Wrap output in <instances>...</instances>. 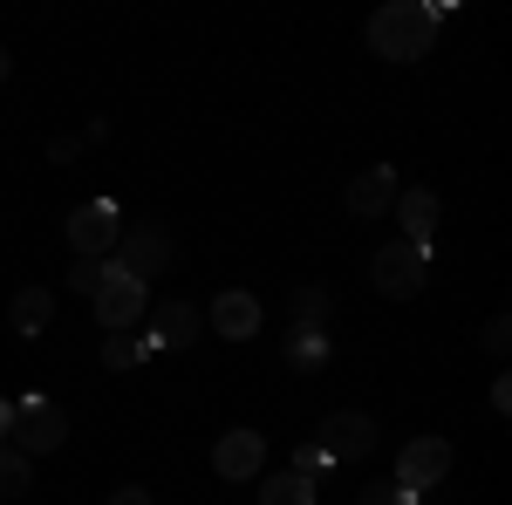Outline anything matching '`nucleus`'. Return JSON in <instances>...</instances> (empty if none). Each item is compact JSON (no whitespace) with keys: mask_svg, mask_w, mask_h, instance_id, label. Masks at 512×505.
I'll list each match as a JSON object with an SVG mask.
<instances>
[{"mask_svg":"<svg viewBox=\"0 0 512 505\" xmlns=\"http://www.w3.org/2000/svg\"><path fill=\"white\" fill-rule=\"evenodd\" d=\"M431 41H437L431 0H390L369 14V55H383V62H417V55H431Z\"/></svg>","mask_w":512,"mask_h":505,"instance_id":"1","label":"nucleus"},{"mask_svg":"<svg viewBox=\"0 0 512 505\" xmlns=\"http://www.w3.org/2000/svg\"><path fill=\"white\" fill-rule=\"evenodd\" d=\"M62 437H69L62 403H48V396H21V403H14V417H7V444H14L21 458H48V451H62Z\"/></svg>","mask_w":512,"mask_h":505,"instance_id":"2","label":"nucleus"},{"mask_svg":"<svg viewBox=\"0 0 512 505\" xmlns=\"http://www.w3.org/2000/svg\"><path fill=\"white\" fill-rule=\"evenodd\" d=\"M369 280H376L390 301H417V294H424V280H431V253H424V246H410V239H390V246H376Z\"/></svg>","mask_w":512,"mask_h":505,"instance_id":"3","label":"nucleus"},{"mask_svg":"<svg viewBox=\"0 0 512 505\" xmlns=\"http://www.w3.org/2000/svg\"><path fill=\"white\" fill-rule=\"evenodd\" d=\"M103 273H110V280L89 294V301H96V321H103L110 335H130V328L144 321V280H130L117 260H103Z\"/></svg>","mask_w":512,"mask_h":505,"instance_id":"4","label":"nucleus"},{"mask_svg":"<svg viewBox=\"0 0 512 505\" xmlns=\"http://www.w3.org/2000/svg\"><path fill=\"white\" fill-rule=\"evenodd\" d=\"M444 471H451V444H444V437H410V444H403V458H396V492L417 505Z\"/></svg>","mask_w":512,"mask_h":505,"instance_id":"5","label":"nucleus"},{"mask_svg":"<svg viewBox=\"0 0 512 505\" xmlns=\"http://www.w3.org/2000/svg\"><path fill=\"white\" fill-rule=\"evenodd\" d=\"M110 253H117V267L130 273V280H144V287H151V280L171 267V233H164V226H123Z\"/></svg>","mask_w":512,"mask_h":505,"instance_id":"6","label":"nucleus"},{"mask_svg":"<svg viewBox=\"0 0 512 505\" xmlns=\"http://www.w3.org/2000/svg\"><path fill=\"white\" fill-rule=\"evenodd\" d=\"M315 444L328 451V465H349V458H369L376 451V424L362 410H328L315 430Z\"/></svg>","mask_w":512,"mask_h":505,"instance_id":"7","label":"nucleus"},{"mask_svg":"<svg viewBox=\"0 0 512 505\" xmlns=\"http://www.w3.org/2000/svg\"><path fill=\"white\" fill-rule=\"evenodd\" d=\"M117 233H123V219H117L110 198H89V205L69 212V246H76L82 260H103V253L117 246Z\"/></svg>","mask_w":512,"mask_h":505,"instance_id":"8","label":"nucleus"},{"mask_svg":"<svg viewBox=\"0 0 512 505\" xmlns=\"http://www.w3.org/2000/svg\"><path fill=\"white\" fill-rule=\"evenodd\" d=\"M260 465H267V437L260 430H226L219 451H212V471L219 478H260Z\"/></svg>","mask_w":512,"mask_h":505,"instance_id":"9","label":"nucleus"},{"mask_svg":"<svg viewBox=\"0 0 512 505\" xmlns=\"http://www.w3.org/2000/svg\"><path fill=\"white\" fill-rule=\"evenodd\" d=\"M205 328L226 335V342H246V335L260 328V301H253L246 287H226V294L212 301V314H205Z\"/></svg>","mask_w":512,"mask_h":505,"instance_id":"10","label":"nucleus"},{"mask_svg":"<svg viewBox=\"0 0 512 505\" xmlns=\"http://www.w3.org/2000/svg\"><path fill=\"white\" fill-rule=\"evenodd\" d=\"M390 205H396V171L390 164H369V171L349 185V212L355 219H383Z\"/></svg>","mask_w":512,"mask_h":505,"instance_id":"11","label":"nucleus"},{"mask_svg":"<svg viewBox=\"0 0 512 505\" xmlns=\"http://www.w3.org/2000/svg\"><path fill=\"white\" fill-rule=\"evenodd\" d=\"M192 335H198V308L192 301H164V308H151V328H144L151 349H185Z\"/></svg>","mask_w":512,"mask_h":505,"instance_id":"12","label":"nucleus"},{"mask_svg":"<svg viewBox=\"0 0 512 505\" xmlns=\"http://www.w3.org/2000/svg\"><path fill=\"white\" fill-rule=\"evenodd\" d=\"M390 212L403 219V239L431 253V233H437V192H431V185H417V192H396Z\"/></svg>","mask_w":512,"mask_h":505,"instance_id":"13","label":"nucleus"},{"mask_svg":"<svg viewBox=\"0 0 512 505\" xmlns=\"http://www.w3.org/2000/svg\"><path fill=\"white\" fill-rule=\"evenodd\" d=\"M48 314H55V294H48V287H21V294H14V308H7V321H14V335H28V342H35L41 328H48Z\"/></svg>","mask_w":512,"mask_h":505,"instance_id":"14","label":"nucleus"},{"mask_svg":"<svg viewBox=\"0 0 512 505\" xmlns=\"http://www.w3.org/2000/svg\"><path fill=\"white\" fill-rule=\"evenodd\" d=\"M260 505H315V485L301 471H274V478H260Z\"/></svg>","mask_w":512,"mask_h":505,"instance_id":"15","label":"nucleus"},{"mask_svg":"<svg viewBox=\"0 0 512 505\" xmlns=\"http://www.w3.org/2000/svg\"><path fill=\"white\" fill-rule=\"evenodd\" d=\"M151 342H144V335H110V342H103V369H137V362H151Z\"/></svg>","mask_w":512,"mask_h":505,"instance_id":"16","label":"nucleus"},{"mask_svg":"<svg viewBox=\"0 0 512 505\" xmlns=\"http://www.w3.org/2000/svg\"><path fill=\"white\" fill-rule=\"evenodd\" d=\"M287 362H294V369H321V362H328V335H321V328H294Z\"/></svg>","mask_w":512,"mask_h":505,"instance_id":"17","label":"nucleus"},{"mask_svg":"<svg viewBox=\"0 0 512 505\" xmlns=\"http://www.w3.org/2000/svg\"><path fill=\"white\" fill-rule=\"evenodd\" d=\"M28 478H35L28 458H21L14 444H0V499H21V492H28Z\"/></svg>","mask_w":512,"mask_h":505,"instance_id":"18","label":"nucleus"},{"mask_svg":"<svg viewBox=\"0 0 512 505\" xmlns=\"http://www.w3.org/2000/svg\"><path fill=\"white\" fill-rule=\"evenodd\" d=\"M328 314H335V294H328V287H301V294H294V321H301V328H321Z\"/></svg>","mask_w":512,"mask_h":505,"instance_id":"19","label":"nucleus"},{"mask_svg":"<svg viewBox=\"0 0 512 505\" xmlns=\"http://www.w3.org/2000/svg\"><path fill=\"white\" fill-rule=\"evenodd\" d=\"M294 471H301V478H308V485H315L321 471H335V465H328V451H321L315 437H308V444H301V451H294Z\"/></svg>","mask_w":512,"mask_h":505,"instance_id":"20","label":"nucleus"},{"mask_svg":"<svg viewBox=\"0 0 512 505\" xmlns=\"http://www.w3.org/2000/svg\"><path fill=\"white\" fill-rule=\"evenodd\" d=\"M103 280H110V273H103V260H76V273H69V287H76V294H96Z\"/></svg>","mask_w":512,"mask_h":505,"instance_id":"21","label":"nucleus"},{"mask_svg":"<svg viewBox=\"0 0 512 505\" xmlns=\"http://www.w3.org/2000/svg\"><path fill=\"white\" fill-rule=\"evenodd\" d=\"M478 342H485V349H492V355H506V349H512V321H506V314H492Z\"/></svg>","mask_w":512,"mask_h":505,"instance_id":"22","label":"nucleus"},{"mask_svg":"<svg viewBox=\"0 0 512 505\" xmlns=\"http://www.w3.org/2000/svg\"><path fill=\"white\" fill-rule=\"evenodd\" d=\"M355 505H410V499H403L396 485H362V492H355Z\"/></svg>","mask_w":512,"mask_h":505,"instance_id":"23","label":"nucleus"},{"mask_svg":"<svg viewBox=\"0 0 512 505\" xmlns=\"http://www.w3.org/2000/svg\"><path fill=\"white\" fill-rule=\"evenodd\" d=\"M110 505H151V492H144V485H117V492H110Z\"/></svg>","mask_w":512,"mask_h":505,"instance_id":"24","label":"nucleus"},{"mask_svg":"<svg viewBox=\"0 0 512 505\" xmlns=\"http://www.w3.org/2000/svg\"><path fill=\"white\" fill-rule=\"evenodd\" d=\"M76 151H82V137H55V144H48V157H55V164H69Z\"/></svg>","mask_w":512,"mask_h":505,"instance_id":"25","label":"nucleus"},{"mask_svg":"<svg viewBox=\"0 0 512 505\" xmlns=\"http://www.w3.org/2000/svg\"><path fill=\"white\" fill-rule=\"evenodd\" d=\"M492 410H499V417L512 410V376H499V383H492Z\"/></svg>","mask_w":512,"mask_h":505,"instance_id":"26","label":"nucleus"},{"mask_svg":"<svg viewBox=\"0 0 512 505\" xmlns=\"http://www.w3.org/2000/svg\"><path fill=\"white\" fill-rule=\"evenodd\" d=\"M7 417H14V403H7V396H0V444H7Z\"/></svg>","mask_w":512,"mask_h":505,"instance_id":"27","label":"nucleus"},{"mask_svg":"<svg viewBox=\"0 0 512 505\" xmlns=\"http://www.w3.org/2000/svg\"><path fill=\"white\" fill-rule=\"evenodd\" d=\"M0 82H7V48H0Z\"/></svg>","mask_w":512,"mask_h":505,"instance_id":"28","label":"nucleus"}]
</instances>
